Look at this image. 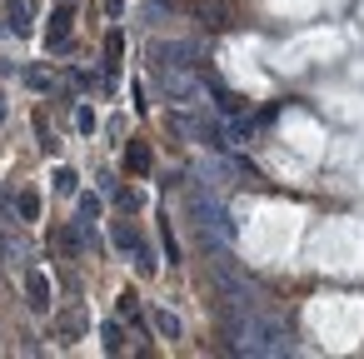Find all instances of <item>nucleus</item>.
Masks as SVG:
<instances>
[{"label": "nucleus", "mask_w": 364, "mask_h": 359, "mask_svg": "<svg viewBox=\"0 0 364 359\" xmlns=\"http://www.w3.org/2000/svg\"><path fill=\"white\" fill-rule=\"evenodd\" d=\"M235 349L240 354H284V329L274 314H264L259 304L255 309H240L235 319Z\"/></svg>", "instance_id": "1"}, {"label": "nucleus", "mask_w": 364, "mask_h": 359, "mask_svg": "<svg viewBox=\"0 0 364 359\" xmlns=\"http://www.w3.org/2000/svg\"><path fill=\"white\" fill-rule=\"evenodd\" d=\"M125 165H130V175H150V150L135 140V145L125 150Z\"/></svg>", "instance_id": "8"}, {"label": "nucleus", "mask_w": 364, "mask_h": 359, "mask_svg": "<svg viewBox=\"0 0 364 359\" xmlns=\"http://www.w3.org/2000/svg\"><path fill=\"white\" fill-rule=\"evenodd\" d=\"M150 319H155V329H160L165 339H180V334H185V324H180V314H175V309H155Z\"/></svg>", "instance_id": "7"}, {"label": "nucleus", "mask_w": 364, "mask_h": 359, "mask_svg": "<svg viewBox=\"0 0 364 359\" xmlns=\"http://www.w3.org/2000/svg\"><path fill=\"white\" fill-rule=\"evenodd\" d=\"M190 215H195V230H205L215 245H225L230 235H235V225H230V210L210 195V190H195L190 195Z\"/></svg>", "instance_id": "2"}, {"label": "nucleus", "mask_w": 364, "mask_h": 359, "mask_svg": "<svg viewBox=\"0 0 364 359\" xmlns=\"http://www.w3.org/2000/svg\"><path fill=\"white\" fill-rule=\"evenodd\" d=\"M95 215H100V195H80V210H75V220H80V225H90Z\"/></svg>", "instance_id": "11"}, {"label": "nucleus", "mask_w": 364, "mask_h": 359, "mask_svg": "<svg viewBox=\"0 0 364 359\" xmlns=\"http://www.w3.org/2000/svg\"><path fill=\"white\" fill-rule=\"evenodd\" d=\"M16 210H21V220H41V195L36 190H21L16 195Z\"/></svg>", "instance_id": "9"}, {"label": "nucleus", "mask_w": 364, "mask_h": 359, "mask_svg": "<svg viewBox=\"0 0 364 359\" xmlns=\"http://www.w3.org/2000/svg\"><path fill=\"white\" fill-rule=\"evenodd\" d=\"M215 100H220V110H225V115H240V110H245V100H235L225 85H215Z\"/></svg>", "instance_id": "13"}, {"label": "nucleus", "mask_w": 364, "mask_h": 359, "mask_svg": "<svg viewBox=\"0 0 364 359\" xmlns=\"http://www.w3.org/2000/svg\"><path fill=\"white\" fill-rule=\"evenodd\" d=\"M155 75H160L165 100H175V105H200V80H195V75H180V65H155Z\"/></svg>", "instance_id": "3"}, {"label": "nucleus", "mask_w": 364, "mask_h": 359, "mask_svg": "<svg viewBox=\"0 0 364 359\" xmlns=\"http://www.w3.org/2000/svg\"><path fill=\"white\" fill-rule=\"evenodd\" d=\"M115 250H125V254H135V250H140V235H135V225H115Z\"/></svg>", "instance_id": "10"}, {"label": "nucleus", "mask_w": 364, "mask_h": 359, "mask_svg": "<svg viewBox=\"0 0 364 359\" xmlns=\"http://www.w3.org/2000/svg\"><path fill=\"white\" fill-rule=\"evenodd\" d=\"M120 50H125V41H120V31H110L105 36V65H120Z\"/></svg>", "instance_id": "12"}, {"label": "nucleus", "mask_w": 364, "mask_h": 359, "mask_svg": "<svg viewBox=\"0 0 364 359\" xmlns=\"http://www.w3.org/2000/svg\"><path fill=\"white\" fill-rule=\"evenodd\" d=\"M65 36H70V6H60L50 21V50H65Z\"/></svg>", "instance_id": "6"}, {"label": "nucleus", "mask_w": 364, "mask_h": 359, "mask_svg": "<svg viewBox=\"0 0 364 359\" xmlns=\"http://www.w3.org/2000/svg\"><path fill=\"white\" fill-rule=\"evenodd\" d=\"M26 80H31L36 90H46V85H50V75H46V70H26Z\"/></svg>", "instance_id": "16"}, {"label": "nucleus", "mask_w": 364, "mask_h": 359, "mask_svg": "<svg viewBox=\"0 0 364 359\" xmlns=\"http://www.w3.org/2000/svg\"><path fill=\"white\" fill-rule=\"evenodd\" d=\"M0 120H6V95H0Z\"/></svg>", "instance_id": "18"}, {"label": "nucleus", "mask_w": 364, "mask_h": 359, "mask_svg": "<svg viewBox=\"0 0 364 359\" xmlns=\"http://www.w3.org/2000/svg\"><path fill=\"white\" fill-rule=\"evenodd\" d=\"M26 304H31V309H50V279H46L41 269L26 274Z\"/></svg>", "instance_id": "4"}, {"label": "nucleus", "mask_w": 364, "mask_h": 359, "mask_svg": "<svg viewBox=\"0 0 364 359\" xmlns=\"http://www.w3.org/2000/svg\"><path fill=\"white\" fill-rule=\"evenodd\" d=\"M75 125L90 135V130H95V110H85V105H80V110H75Z\"/></svg>", "instance_id": "15"}, {"label": "nucleus", "mask_w": 364, "mask_h": 359, "mask_svg": "<svg viewBox=\"0 0 364 359\" xmlns=\"http://www.w3.org/2000/svg\"><path fill=\"white\" fill-rule=\"evenodd\" d=\"M55 185H60L65 195H75V175H70V170H60V175H55Z\"/></svg>", "instance_id": "17"}, {"label": "nucleus", "mask_w": 364, "mask_h": 359, "mask_svg": "<svg viewBox=\"0 0 364 359\" xmlns=\"http://www.w3.org/2000/svg\"><path fill=\"white\" fill-rule=\"evenodd\" d=\"M11 31H16V36H31V31H36V11H31V0H11Z\"/></svg>", "instance_id": "5"}, {"label": "nucleus", "mask_w": 364, "mask_h": 359, "mask_svg": "<svg viewBox=\"0 0 364 359\" xmlns=\"http://www.w3.org/2000/svg\"><path fill=\"white\" fill-rule=\"evenodd\" d=\"M100 334H105V349H110V354H115V349H125V329H120V324H105Z\"/></svg>", "instance_id": "14"}]
</instances>
